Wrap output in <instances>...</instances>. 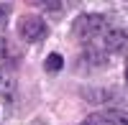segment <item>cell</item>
Wrapping results in <instances>:
<instances>
[{
    "instance_id": "6da1fadb",
    "label": "cell",
    "mask_w": 128,
    "mask_h": 125,
    "mask_svg": "<svg viewBox=\"0 0 128 125\" xmlns=\"http://www.w3.org/2000/svg\"><path fill=\"white\" fill-rule=\"evenodd\" d=\"M72 33H74V38H80V41L87 44V41H92L95 36L105 33V18L98 15V13H84V15H80L74 20Z\"/></svg>"
},
{
    "instance_id": "7a4b0ae2",
    "label": "cell",
    "mask_w": 128,
    "mask_h": 125,
    "mask_svg": "<svg viewBox=\"0 0 128 125\" xmlns=\"http://www.w3.org/2000/svg\"><path fill=\"white\" fill-rule=\"evenodd\" d=\"M18 36L28 41V44H34V41H41L46 36V23H44V18H38L34 13H26V15H20L18 18Z\"/></svg>"
},
{
    "instance_id": "3957f363",
    "label": "cell",
    "mask_w": 128,
    "mask_h": 125,
    "mask_svg": "<svg viewBox=\"0 0 128 125\" xmlns=\"http://www.w3.org/2000/svg\"><path fill=\"white\" fill-rule=\"evenodd\" d=\"M128 46V36L123 28H108L102 36V49L108 51V54H123Z\"/></svg>"
},
{
    "instance_id": "277c9868",
    "label": "cell",
    "mask_w": 128,
    "mask_h": 125,
    "mask_svg": "<svg viewBox=\"0 0 128 125\" xmlns=\"http://www.w3.org/2000/svg\"><path fill=\"white\" fill-rule=\"evenodd\" d=\"M100 118L102 125H128V112L120 110V107H105L100 112H95Z\"/></svg>"
},
{
    "instance_id": "5b68a950",
    "label": "cell",
    "mask_w": 128,
    "mask_h": 125,
    "mask_svg": "<svg viewBox=\"0 0 128 125\" xmlns=\"http://www.w3.org/2000/svg\"><path fill=\"white\" fill-rule=\"evenodd\" d=\"M13 92H16V74L8 66H0V97L10 100Z\"/></svg>"
},
{
    "instance_id": "8992f818",
    "label": "cell",
    "mask_w": 128,
    "mask_h": 125,
    "mask_svg": "<svg viewBox=\"0 0 128 125\" xmlns=\"http://www.w3.org/2000/svg\"><path fill=\"white\" fill-rule=\"evenodd\" d=\"M44 66H46V71H59V69L64 66V59H62L59 54H49L46 61H44Z\"/></svg>"
},
{
    "instance_id": "52a82bcc",
    "label": "cell",
    "mask_w": 128,
    "mask_h": 125,
    "mask_svg": "<svg viewBox=\"0 0 128 125\" xmlns=\"http://www.w3.org/2000/svg\"><path fill=\"white\" fill-rule=\"evenodd\" d=\"M84 97L92 100V102H105V100H113V92L110 89H98V92H84Z\"/></svg>"
},
{
    "instance_id": "ba28073f",
    "label": "cell",
    "mask_w": 128,
    "mask_h": 125,
    "mask_svg": "<svg viewBox=\"0 0 128 125\" xmlns=\"http://www.w3.org/2000/svg\"><path fill=\"white\" fill-rule=\"evenodd\" d=\"M8 13H10V8L5 3H0V26H5V20H8Z\"/></svg>"
},
{
    "instance_id": "9c48e42d",
    "label": "cell",
    "mask_w": 128,
    "mask_h": 125,
    "mask_svg": "<svg viewBox=\"0 0 128 125\" xmlns=\"http://www.w3.org/2000/svg\"><path fill=\"white\" fill-rule=\"evenodd\" d=\"M82 125H102V123H100V118H98V115H90V118L84 120Z\"/></svg>"
},
{
    "instance_id": "30bf717a",
    "label": "cell",
    "mask_w": 128,
    "mask_h": 125,
    "mask_svg": "<svg viewBox=\"0 0 128 125\" xmlns=\"http://www.w3.org/2000/svg\"><path fill=\"white\" fill-rule=\"evenodd\" d=\"M126 79H128V61H126Z\"/></svg>"
},
{
    "instance_id": "8fae6325",
    "label": "cell",
    "mask_w": 128,
    "mask_h": 125,
    "mask_svg": "<svg viewBox=\"0 0 128 125\" xmlns=\"http://www.w3.org/2000/svg\"><path fill=\"white\" fill-rule=\"evenodd\" d=\"M0 51H3V38H0Z\"/></svg>"
},
{
    "instance_id": "7c38bea8",
    "label": "cell",
    "mask_w": 128,
    "mask_h": 125,
    "mask_svg": "<svg viewBox=\"0 0 128 125\" xmlns=\"http://www.w3.org/2000/svg\"><path fill=\"white\" fill-rule=\"evenodd\" d=\"M126 3H128V0H126Z\"/></svg>"
}]
</instances>
